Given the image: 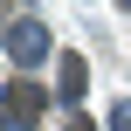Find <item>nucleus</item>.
Returning <instances> with one entry per match:
<instances>
[{
  "mask_svg": "<svg viewBox=\"0 0 131 131\" xmlns=\"http://www.w3.org/2000/svg\"><path fill=\"white\" fill-rule=\"evenodd\" d=\"M7 55H14V62H41V55H48L41 21H14V28H7Z\"/></svg>",
  "mask_w": 131,
  "mask_h": 131,
  "instance_id": "f03ea898",
  "label": "nucleus"
},
{
  "mask_svg": "<svg viewBox=\"0 0 131 131\" xmlns=\"http://www.w3.org/2000/svg\"><path fill=\"white\" fill-rule=\"evenodd\" d=\"M90 90V69H83V55H62V104H76Z\"/></svg>",
  "mask_w": 131,
  "mask_h": 131,
  "instance_id": "7ed1b4c3",
  "label": "nucleus"
},
{
  "mask_svg": "<svg viewBox=\"0 0 131 131\" xmlns=\"http://www.w3.org/2000/svg\"><path fill=\"white\" fill-rule=\"evenodd\" d=\"M48 111V90L41 83H7V117H14V131H28V117H41Z\"/></svg>",
  "mask_w": 131,
  "mask_h": 131,
  "instance_id": "f257e3e1",
  "label": "nucleus"
}]
</instances>
